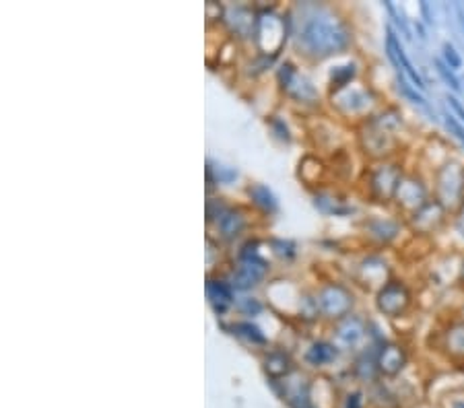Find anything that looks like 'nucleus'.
<instances>
[{
    "label": "nucleus",
    "mask_w": 464,
    "mask_h": 408,
    "mask_svg": "<svg viewBox=\"0 0 464 408\" xmlns=\"http://www.w3.org/2000/svg\"><path fill=\"white\" fill-rule=\"evenodd\" d=\"M351 43L349 29L328 13H316L304 21L297 33V48L312 58H328L345 52Z\"/></svg>",
    "instance_id": "obj_1"
},
{
    "label": "nucleus",
    "mask_w": 464,
    "mask_h": 408,
    "mask_svg": "<svg viewBox=\"0 0 464 408\" xmlns=\"http://www.w3.org/2000/svg\"><path fill=\"white\" fill-rule=\"evenodd\" d=\"M431 196L444 206L452 219L464 214V163L448 159L433 172Z\"/></svg>",
    "instance_id": "obj_2"
},
{
    "label": "nucleus",
    "mask_w": 464,
    "mask_h": 408,
    "mask_svg": "<svg viewBox=\"0 0 464 408\" xmlns=\"http://www.w3.org/2000/svg\"><path fill=\"white\" fill-rule=\"evenodd\" d=\"M401 116L394 111H382L378 116L368 118L365 122L363 148L372 159L388 161V157L399 148L396 130L401 128Z\"/></svg>",
    "instance_id": "obj_3"
},
{
    "label": "nucleus",
    "mask_w": 464,
    "mask_h": 408,
    "mask_svg": "<svg viewBox=\"0 0 464 408\" xmlns=\"http://www.w3.org/2000/svg\"><path fill=\"white\" fill-rule=\"evenodd\" d=\"M402 177H405V172H402L399 163L380 161L368 174V190L372 198L382 204L394 203L396 190H399Z\"/></svg>",
    "instance_id": "obj_4"
},
{
    "label": "nucleus",
    "mask_w": 464,
    "mask_h": 408,
    "mask_svg": "<svg viewBox=\"0 0 464 408\" xmlns=\"http://www.w3.org/2000/svg\"><path fill=\"white\" fill-rule=\"evenodd\" d=\"M413 306V291L401 279H391L388 283L376 293V308L382 316L396 320L405 318Z\"/></svg>",
    "instance_id": "obj_5"
},
{
    "label": "nucleus",
    "mask_w": 464,
    "mask_h": 408,
    "mask_svg": "<svg viewBox=\"0 0 464 408\" xmlns=\"http://www.w3.org/2000/svg\"><path fill=\"white\" fill-rule=\"evenodd\" d=\"M448 219H450V214L446 213L444 206L436 198H431L430 203H425L421 209L407 217V225L417 237H431L446 225Z\"/></svg>",
    "instance_id": "obj_6"
},
{
    "label": "nucleus",
    "mask_w": 464,
    "mask_h": 408,
    "mask_svg": "<svg viewBox=\"0 0 464 408\" xmlns=\"http://www.w3.org/2000/svg\"><path fill=\"white\" fill-rule=\"evenodd\" d=\"M431 198L433 196L430 195L428 184H425L419 176L411 174L402 177L399 190H396L394 204L399 206L401 213H405L407 217H411V214L421 209L425 203H430Z\"/></svg>",
    "instance_id": "obj_7"
},
{
    "label": "nucleus",
    "mask_w": 464,
    "mask_h": 408,
    "mask_svg": "<svg viewBox=\"0 0 464 408\" xmlns=\"http://www.w3.org/2000/svg\"><path fill=\"white\" fill-rule=\"evenodd\" d=\"M353 303V293H351L347 287L336 283L326 285L318 293V311H322L326 318H333V320H343V318L351 316Z\"/></svg>",
    "instance_id": "obj_8"
},
{
    "label": "nucleus",
    "mask_w": 464,
    "mask_h": 408,
    "mask_svg": "<svg viewBox=\"0 0 464 408\" xmlns=\"http://www.w3.org/2000/svg\"><path fill=\"white\" fill-rule=\"evenodd\" d=\"M279 81L283 91H285L289 98H294L295 101L302 103H316L318 101V91L314 89L308 79L302 77L295 71L294 64H283L279 69Z\"/></svg>",
    "instance_id": "obj_9"
},
{
    "label": "nucleus",
    "mask_w": 464,
    "mask_h": 408,
    "mask_svg": "<svg viewBox=\"0 0 464 408\" xmlns=\"http://www.w3.org/2000/svg\"><path fill=\"white\" fill-rule=\"evenodd\" d=\"M333 103H336V108H339L343 114H347V116H359V114L370 116V111L373 108V95L370 89L345 87V89H341V91L334 93Z\"/></svg>",
    "instance_id": "obj_10"
},
{
    "label": "nucleus",
    "mask_w": 464,
    "mask_h": 408,
    "mask_svg": "<svg viewBox=\"0 0 464 408\" xmlns=\"http://www.w3.org/2000/svg\"><path fill=\"white\" fill-rule=\"evenodd\" d=\"M409 355L407 348L401 343H382L380 348H376V365L380 375L396 377L402 369L407 367Z\"/></svg>",
    "instance_id": "obj_11"
},
{
    "label": "nucleus",
    "mask_w": 464,
    "mask_h": 408,
    "mask_svg": "<svg viewBox=\"0 0 464 408\" xmlns=\"http://www.w3.org/2000/svg\"><path fill=\"white\" fill-rule=\"evenodd\" d=\"M440 348L448 357L454 361H464V318H454V320L444 326L440 334Z\"/></svg>",
    "instance_id": "obj_12"
},
{
    "label": "nucleus",
    "mask_w": 464,
    "mask_h": 408,
    "mask_svg": "<svg viewBox=\"0 0 464 408\" xmlns=\"http://www.w3.org/2000/svg\"><path fill=\"white\" fill-rule=\"evenodd\" d=\"M365 334H368V322H365L363 318L353 316V314L339 320V324H336L334 328L336 343L347 348L357 346L365 338Z\"/></svg>",
    "instance_id": "obj_13"
},
{
    "label": "nucleus",
    "mask_w": 464,
    "mask_h": 408,
    "mask_svg": "<svg viewBox=\"0 0 464 408\" xmlns=\"http://www.w3.org/2000/svg\"><path fill=\"white\" fill-rule=\"evenodd\" d=\"M268 270V264L258 256H242V262H239V269L234 274V287L236 289H250L258 285Z\"/></svg>",
    "instance_id": "obj_14"
},
{
    "label": "nucleus",
    "mask_w": 464,
    "mask_h": 408,
    "mask_svg": "<svg viewBox=\"0 0 464 408\" xmlns=\"http://www.w3.org/2000/svg\"><path fill=\"white\" fill-rule=\"evenodd\" d=\"M391 279V269H388V264L380 256L365 258L362 266H359V280L370 289H378L380 291Z\"/></svg>",
    "instance_id": "obj_15"
},
{
    "label": "nucleus",
    "mask_w": 464,
    "mask_h": 408,
    "mask_svg": "<svg viewBox=\"0 0 464 408\" xmlns=\"http://www.w3.org/2000/svg\"><path fill=\"white\" fill-rule=\"evenodd\" d=\"M365 229H368L370 237L380 243H391L401 232L399 223L391 219H372L365 223Z\"/></svg>",
    "instance_id": "obj_16"
},
{
    "label": "nucleus",
    "mask_w": 464,
    "mask_h": 408,
    "mask_svg": "<svg viewBox=\"0 0 464 408\" xmlns=\"http://www.w3.org/2000/svg\"><path fill=\"white\" fill-rule=\"evenodd\" d=\"M207 295H208V299H211L215 311H226L229 303L234 301V293H231V289L226 283H221V280L208 279L207 280Z\"/></svg>",
    "instance_id": "obj_17"
},
{
    "label": "nucleus",
    "mask_w": 464,
    "mask_h": 408,
    "mask_svg": "<svg viewBox=\"0 0 464 408\" xmlns=\"http://www.w3.org/2000/svg\"><path fill=\"white\" fill-rule=\"evenodd\" d=\"M217 225H219V232L223 237H227V240H234L239 233H242V229L246 225V221L242 217V213H237L234 209H226L219 219H217Z\"/></svg>",
    "instance_id": "obj_18"
},
{
    "label": "nucleus",
    "mask_w": 464,
    "mask_h": 408,
    "mask_svg": "<svg viewBox=\"0 0 464 408\" xmlns=\"http://www.w3.org/2000/svg\"><path fill=\"white\" fill-rule=\"evenodd\" d=\"M248 196L254 200V204L260 206L262 211L275 213L276 209H279V203H276V196L273 195L271 190L266 188V185L252 184L250 188H248Z\"/></svg>",
    "instance_id": "obj_19"
},
{
    "label": "nucleus",
    "mask_w": 464,
    "mask_h": 408,
    "mask_svg": "<svg viewBox=\"0 0 464 408\" xmlns=\"http://www.w3.org/2000/svg\"><path fill=\"white\" fill-rule=\"evenodd\" d=\"M336 355H339V351H336L334 345L316 343V345H312L308 353H305V359H308V363H312V365L320 367V365H326V363L334 361Z\"/></svg>",
    "instance_id": "obj_20"
},
{
    "label": "nucleus",
    "mask_w": 464,
    "mask_h": 408,
    "mask_svg": "<svg viewBox=\"0 0 464 408\" xmlns=\"http://www.w3.org/2000/svg\"><path fill=\"white\" fill-rule=\"evenodd\" d=\"M265 369L271 377H285L291 371V361L285 353H271L265 359Z\"/></svg>",
    "instance_id": "obj_21"
},
{
    "label": "nucleus",
    "mask_w": 464,
    "mask_h": 408,
    "mask_svg": "<svg viewBox=\"0 0 464 408\" xmlns=\"http://www.w3.org/2000/svg\"><path fill=\"white\" fill-rule=\"evenodd\" d=\"M234 330L236 334H239V337H244L254 345H266V337L260 332L258 326H254L252 322H239L234 326Z\"/></svg>",
    "instance_id": "obj_22"
},
{
    "label": "nucleus",
    "mask_w": 464,
    "mask_h": 408,
    "mask_svg": "<svg viewBox=\"0 0 464 408\" xmlns=\"http://www.w3.org/2000/svg\"><path fill=\"white\" fill-rule=\"evenodd\" d=\"M355 77V66L353 64H347V66H339V69L333 71V89L334 93L341 91V89H345L351 85V81Z\"/></svg>",
    "instance_id": "obj_23"
},
{
    "label": "nucleus",
    "mask_w": 464,
    "mask_h": 408,
    "mask_svg": "<svg viewBox=\"0 0 464 408\" xmlns=\"http://www.w3.org/2000/svg\"><path fill=\"white\" fill-rule=\"evenodd\" d=\"M207 169H211V172H215V176H217V182H223V184H227V182H234L236 177H237V172L234 167H226V166H213V161H208V167Z\"/></svg>",
    "instance_id": "obj_24"
},
{
    "label": "nucleus",
    "mask_w": 464,
    "mask_h": 408,
    "mask_svg": "<svg viewBox=\"0 0 464 408\" xmlns=\"http://www.w3.org/2000/svg\"><path fill=\"white\" fill-rule=\"evenodd\" d=\"M239 309L246 311V314H248V316H256V314H260L262 306H260L256 299H244L242 306H239Z\"/></svg>",
    "instance_id": "obj_25"
},
{
    "label": "nucleus",
    "mask_w": 464,
    "mask_h": 408,
    "mask_svg": "<svg viewBox=\"0 0 464 408\" xmlns=\"http://www.w3.org/2000/svg\"><path fill=\"white\" fill-rule=\"evenodd\" d=\"M345 408H363V396L359 392L349 394L345 400Z\"/></svg>",
    "instance_id": "obj_26"
},
{
    "label": "nucleus",
    "mask_w": 464,
    "mask_h": 408,
    "mask_svg": "<svg viewBox=\"0 0 464 408\" xmlns=\"http://www.w3.org/2000/svg\"><path fill=\"white\" fill-rule=\"evenodd\" d=\"M273 126H275V128H279V137L281 138L289 140V132H287V126L285 124H283L281 120H273Z\"/></svg>",
    "instance_id": "obj_27"
},
{
    "label": "nucleus",
    "mask_w": 464,
    "mask_h": 408,
    "mask_svg": "<svg viewBox=\"0 0 464 408\" xmlns=\"http://www.w3.org/2000/svg\"><path fill=\"white\" fill-rule=\"evenodd\" d=\"M448 408H464V394H456L448 403Z\"/></svg>",
    "instance_id": "obj_28"
},
{
    "label": "nucleus",
    "mask_w": 464,
    "mask_h": 408,
    "mask_svg": "<svg viewBox=\"0 0 464 408\" xmlns=\"http://www.w3.org/2000/svg\"><path fill=\"white\" fill-rule=\"evenodd\" d=\"M456 283H459V287L464 289V256H462L460 264H459V274H456Z\"/></svg>",
    "instance_id": "obj_29"
},
{
    "label": "nucleus",
    "mask_w": 464,
    "mask_h": 408,
    "mask_svg": "<svg viewBox=\"0 0 464 408\" xmlns=\"http://www.w3.org/2000/svg\"><path fill=\"white\" fill-rule=\"evenodd\" d=\"M462 318H464V306H462Z\"/></svg>",
    "instance_id": "obj_30"
},
{
    "label": "nucleus",
    "mask_w": 464,
    "mask_h": 408,
    "mask_svg": "<svg viewBox=\"0 0 464 408\" xmlns=\"http://www.w3.org/2000/svg\"><path fill=\"white\" fill-rule=\"evenodd\" d=\"M308 408H310V406H308Z\"/></svg>",
    "instance_id": "obj_31"
}]
</instances>
